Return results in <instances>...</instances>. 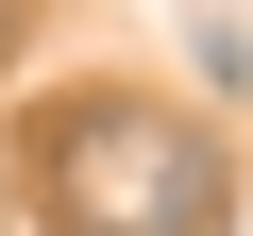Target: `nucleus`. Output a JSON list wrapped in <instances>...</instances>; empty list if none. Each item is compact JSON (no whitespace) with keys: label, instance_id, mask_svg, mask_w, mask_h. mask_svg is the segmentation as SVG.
<instances>
[{"label":"nucleus","instance_id":"f257e3e1","mask_svg":"<svg viewBox=\"0 0 253 236\" xmlns=\"http://www.w3.org/2000/svg\"><path fill=\"white\" fill-rule=\"evenodd\" d=\"M34 202L51 236H219V152L186 135V118H152L135 84H68L34 118Z\"/></svg>","mask_w":253,"mask_h":236},{"label":"nucleus","instance_id":"f03ea898","mask_svg":"<svg viewBox=\"0 0 253 236\" xmlns=\"http://www.w3.org/2000/svg\"><path fill=\"white\" fill-rule=\"evenodd\" d=\"M0 34H17V0H0Z\"/></svg>","mask_w":253,"mask_h":236}]
</instances>
